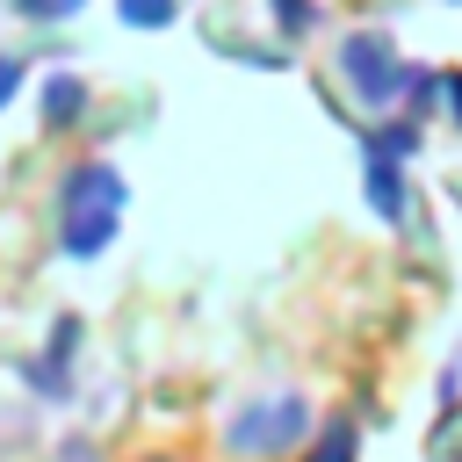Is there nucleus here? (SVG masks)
<instances>
[{
    "label": "nucleus",
    "instance_id": "nucleus-18",
    "mask_svg": "<svg viewBox=\"0 0 462 462\" xmlns=\"http://www.w3.org/2000/svg\"><path fill=\"white\" fill-rule=\"evenodd\" d=\"M137 462H173V455H137Z\"/></svg>",
    "mask_w": 462,
    "mask_h": 462
},
{
    "label": "nucleus",
    "instance_id": "nucleus-9",
    "mask_svg": "<svg viewBox=\"0 0 462 462\" xmlns=\"http://www.w3.org/2000/svg\"><path fill=\"white\" fill-rule=\"evenodd\" d=\"M14 375H22L36 397H65V390H72V368H65V361H51V354H29V361H14Z\"/></svg>",
    "mask_w": 462,
    "mask_h": 462
},
{
    "label": "nucleus",
    "instance_id": "nucleus-10",
    "mask_svg": "<svg viewBox=\"0 0 462 462\" xmlns=\"http://www.w3.org/2000/svg\"><path fill=\"white\" fill-rule=\"evenodd\" d=\"M267 22H274L289 43H303V36L325 22V7H318V0H267Z\"/></svg>",
    "mask_w": 462,
    "mask_h": 462
},
{
    "label": "nucleus",
    "instance_id": "nucleus-15",
    "mask_svg": "<svg viewBox=\"0 0 462 462\" xmlns=\"http://www.w3.org/2000/svg\"><path fill=\"white\" fill-rule=\"evenodd\" d=\"M440 101H448V123L462 130V72H455V65L440 72Z\"/></svg>",
    "mask_w": 462,
    "mask_h": 462
},
{
    "label": "nucleus",
    "instance_id": "nucleus-17",
    "mask_svg": "<svg viewBox=\"0 0 462 462\" xmlns=\"http://www.w3.org/2000/svg\"><path fill=\"white\" fill-rule=\"evenodd\" d=\"M455 397H462V361H448V368H440V404H455Z\"/></svg>",
    "mask_w": 462,
    "mask_h": 462
},
{
    "label": "nucleus",
    "instance_id": "nucleus-2",
    "mask_svg": "<svg viewBox=\"0 0 462 462\" xmlns=\"http://www.w3.org/2000/svg\"><path fill=\"white\" fill-rule=\"evenodd\" d=\"M332 72H339V87L354 94V108L361 116H390V108H404V58H397V43L383 36V29H346L339 36V51H332Z\"/></svg>",
    "mask_w": 462,
    "mask_h": 462
},
{
    "label": "nucleus",
    "instance_id": "nucleus-3",
    "mask_svg": "<svg viewBox=\"0 0 462 462\" xmlns=\"http://www.w3.org/2000/svg\"><path fill=\"white\" fill-rule=\"evenodd\" d=\"M123 202H130V180L108 159H79L58 180V217H123Z\"/></svg>",
    "mask_w": 462,
    "mask_h": 462
},
{
    "label": "nucleus",
    "instance_id": "nucleus-8",
    "mask_svg": "<svg viewBox=\"0 0 462 462\" xmlns=\"http://www.w3.org/2000/svg\"><path fill=\"white\" fill-rule=\"evenodd\" d=\"M419 144H426V130H419V116H404V108H390L383 123L361 130V152H383V159H419Z\"/></svg>",
    "mask_w": 462,
    "mask_h": 462
},
{
    "label": "nucleus",
    "instance_id": "nucleus-13",
    "mask_svg": "<svg viewBox=\"0 0 462 462\" xmlns=\"http://www.w3.org/2000/svg\"><path fill=\"white\" fill-rule=\"evenodd\" d=\"M79 332H87V325H79V318H72V310H65V318H58V325H51V346H43V354H51V361H65V368H72V361H79Z\"/></svg>",
    "mask_w": 462,
    "mask_h": 462
},
{
    "label": "nucleus",
    "instance_id": "nucleus-7",
    "mask_svg": "<svg viewBox=\"0 0 462 462\" xmlns=\"http://www.w3.org/2000/svg\"><path fill=\"white\" fill-rule=\"evenodd\" d=\"M116 231H123V217H58V253L65 260H101L116 245Z\"/></svg>",
    "mask_w": 462,
    "mask_h": 462
},
{
    "label": "nucleus",
    "instance_id": "nucleus-4",
    "mask_svg": "<svg viewBox=\"0 0 462 462\" xmlns=\"http://www.w3.org/2000/svg\"><path fill=\"white\" fill-rule=\"evenodd\" d=\"M87 108H94V87H87V72H72V65H51V72L36 79V116H43V130H51V137L79 130V123H87Z\"/></svg>",
    "mask_w": 462,
    "mask_h": 462
},
{
    "label": "nucleus",
    "instance_id": "nucleus-1",
    "mask_svg": "<svg viewBox=\"0 0 462 462\" xmlns=\"http://www.w3.org/2000/svg\"><path fill=\"white\" fill-rule=\"evenodd\" d=\"M310 426H318L310 397L303 390H274V397H253V404H238L224 419V448L238 462H282V455H296L310 440Z\"/></svg>",
    "mask_w": 462,
    "mask_h": 462
},
{
    "label": "nucleus",
    "instance_id": "nucleus-5",
    "mask_svg": "<svg viewBox=\"0 0 462 462\" xmlns=\"http://www.w3.org/2000/svg\"><path fill=\"white\" fill-rule=\"evenodd\" d=\"M361 195L383 224H404L411 217V180H404V159H383V152H361Z\"/></svg>",
    "mask_w": 462,
    "mask_h": 462
},
{
    "label": "nucleus",
    "instance_id": "nucleus-11",
    "mask_svg": "<svg viewBox=\"0 0 462 462\" xmlns=\"http://www.w3.org/2000/svg\"><path fill=\"white\" fill-rule=\"evenodd\" d=\"M116 22L123 29H173L180 22V0H116Z\"/></svg>",
    "mask_w": 462,
    "mask_h": 462
},
{
    "label": "nucleus",
    "instance_id": "nucleus-14",
    "mask_svg": "<svg viewBox=\"0 0 462 462\" xmlns=\"http://www.w3.org/2000/svg\"><path fill=\"white\" fill-rule=\"evenodd\" d=\"M22 87H29V65H22V58H7V51H0V108H7V101H14V94H22Z\"/></svg>",
    "mask_w": 462,
    "mask_h": 462
},
{
    "label": "nucleus",
    "instance_id": "nucleus-6",
    "mask_svg": "<svg viewBox=\"0 0 462 462\" xmlns=\"http://www.w3.org/2000/svg\"><path fill=\"white\" fill-rule=\"evenodd\" d=\"M303 462H361V419L354 411H325L303 440Z\"/></svg>",
    "mask_w": 462,
    "mask_h": 462
},
{
    "label": "nucleus",
    "instance_id": "nucleus-12",
    "mask_svg": "<svg viewBox=\"0 0 462 462\" xmlns=\"http://www.w3.org/2000/svg\"><path fill=\"white\" fill-rule=\"evenodd\" d=\"M87 0H14V14L22 22H36V29H51V22H72Z\"/></svg>",
    "mask_w": 462,
    "mask_h": 462
},
{
    "label": "nucleus",
    "instance_id": "nucleus-16",
    "mask_svg": "<svg viewBox=\"0 0 462 462\" xmlns=\"http://www.w3.org/2000/svg\"><path fill=\"white\" fill-rule=\"evenodd\" d=\"M58 462H101V448H94V440H87V433H72V440H65V448H58Z\"/></svg>",
    "mask_w": 462,
    "mask_h": 462
}]
</instances>
